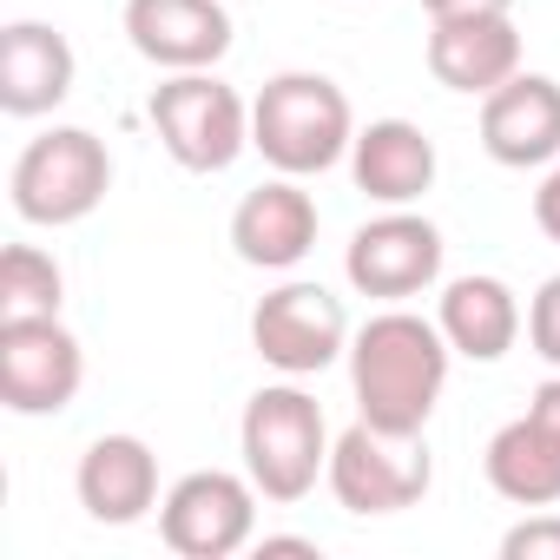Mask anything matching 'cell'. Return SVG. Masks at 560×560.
<instances>
[{"instance_id":"cell-1","label":"cell","mask_w":560,"mask_h":560,"mask_svg":"<svg viewBox=\"0 0 560 560\" xmlns=\"http://www.w3.org/2000/svg\"><path fill=\"white\" fill-rule=\"evenodd\" d=\"M448 337L442 324L416 317V311H383L350 337V389L363 422L376 429H402L422 435L442 389H448Z\"/></svg>"},{"instance_id":"cell-2","label":"cell","mask_w":560,"mask_h":560,"mask_svg":"<svg viewBox=\"0 0 560 560\" xmlns=\"http://www.w3.org/2000/svg\"><path fill=\"white\" fill-rule=\"evenodd\" d=\"M250 145L284 172V178H317L357 145V113L350 93L330 73H277L250 100Z\"/></svg>"},{"instance_id":"cell-3","label":"cell","mask_w":560,"mask_h":560,"mask_svg":"<svg viewBox=\"0 0 560 560\" xmlns=\"http://www.w3.org/2000/svg\"><path fill=\"white\" fill-rule=\"evenodd\" d=\"M237 448H244V475L257 481L264 501H304L317 488V475L330 468V422H324L317 396L298 389V376H291L244 402Z\"/></svg>"},{"instance_id":"cell-4","label":"cell","mask_w":560,"mask_h":560,"mask_svg":"<svg viewBox=\"0 0 560 560\" xmlns=\"http://www.w3.org/2000/svg\"><path fill=\"white\" fill-rule=\"evenodd\" d=\"M8 191H14L21 224H47V231L80 224L113 191V152L86 126H54V132H40V139L21 145Z\"/></svg>"},{"instance_id":"cell-5","label":"cell","mask_w":560,"mask_h":560,"mask_svg":"<svg viewBox=\"0 0 560 560\" xmlns=\"http://www.w3.org/2000/svg\"><path fill=\"white\" fill-rule=\"evenodd\" d=\"M337 508L350 514H402L429 494L435 481V455L429 435H402V429H376L357 416V429H343L330 442V468H324Z\"/></svg>"},{"instance_id":"cell-6","label":"cell","mask_w":560,"mask_h":560,"mask_svg":"<svg viewBox=\"0 0 560 560\" xmlns=\"http://www.w3.org/2000/svg\"><path fill=\"white\" fill-rule=\"evenodd\" d=\"M145 113H152L159 145L185 172H231L237 152L250 145V106L218 73H172Z\"/></svg>"},{"instance_id":"cell-7","label":"cell","mask_w":560,"mask_h":560,"mask_svg":"<svg viewBox=\"0 0 560 560\" xmlns=\"http://www.w3.org/2000/svg\"><path fill=\"white\" fill-rule=\"evenodd\" d=\"M159 534L185 560H231L257 540V481L231 468H191L159 501Z\"/></svg>"},{"instance_id":"cell-8","label":"cell","mask_w":560,"mask_h":560,"mask_svg":"<svg viewBox=\"0 0 560 560\" xmlns=\"http://www.w3.org/2000/svg\"><path fill=\"white\" fill-rule=\"evenodd\" d=\"M250 350L284 376H317L350 350V311L324 284H277L250 311Z\"/></svg>"},{"instance_id":"cell-9","label":"cell","mask_w":560,"mask_h":560,"mask_svg":"<svg viewBox=\"0 0 560 560\" xmlns=\"http://www.w3.org/2000/svg\"><path fill=\"white\" fill-rule=\"evenodd\" d=\"M86 383V350L60 317L0 324V402L14 416H60Z\"/></svg>"},{"instance_id":"cell-10","label":"cell","mask_w":560,"mask_h":560,"mask_svg":"<svg viewBox=\"0 0 560 560\" xmlns=\"http://www.w3.org/2000/svg\"><path fill=\"white\" fill-rule=\"evenodd\" d=\"M343 277H350L363 298H383V304L422 298L435 277H442V231L422 211L389 205L383 218L357 224V237L343 250Z\"/></svg>"},{"instance_id":"cell-11","label":"cell","mask_w":560,"mask_h":560,"mask_svg":"<svg viewBox=\"0 0 560 560\" xmlns=\"http://www.w3.org/2000/svg\"><path fill=\"white\" fill-rule=\"evenodd\" d=\"M126 40L165 73H211L231 54L224 0H126Z\"/></svg>"},{"instance_id":"cell-12","label":"cell","mask_w":560,"mask_h":560,"mask_svg":"<svg viewBox=\"0 0 560 560\" xmlns=\"http://www.w3.org/2000/svg\"><path fill=\"white\" fill-rule=\"evenodd\" d=\"M231 250L250 264V270H291L317 250V198L277 172L270 185L244 191L237 211H231Z\"/></svg>"},{"instance_id":"cell-13","label":"cell","mask_w":560,"mask_h":560,"mask_svg":"<svg viewBox=\"0 0 560 560\" xmlns=\"http://www.w3.org/2000/svg\"><path fill=\"white\" fill-rule=\"evenodd\" d=\"M481 145L494 165L527 172L560 159V80L547 73H514L481 100Z\"/></svg>"},{"instance_id":"cell-14","label":"cell","mask_w":560,"mask_h":560,"mask_svg":"<svg viewBox=\"0 0 560 560\" xmlns=\"http://www.w3.org/2000/svg\"><path fill=\"white\" fill-rule=\"evenodd\" d=\"M73 494L100 527H132L159 508V455L139 435H100L73 468Z\"/></svg>"},{"instance_id":"cell-15","label":"cell","mask_w":560,"mask_h":560,"mask_svg":"<svg viewBox=\"0 0 560 560\" xmlns=\"http://www.w3.org/2000/svg\"><path fill=\"white\" fill-rule=\"evenodd\" d=\"M429 73L448 93L488 100L521 73V34L514 14H481V21H435L429 27Z\"/></svg>"},{"instance_id":"cell-16","label":"cell","mask_w":560,"mask_h":560,"mask_svg":"<svg viewBox=\"0 0 560 560\" xmlns=\"http://www.w3.org/2000/svg\"><path fill=\"white\" fill-rule=\"evenodd\" d=\"M73 47L47 21H14L0 34V113L8 119H40L73 93Z\"/></svg>"},{"instance_id":"cell-17","label":"cell","mask_w":560,"mask_h":560,"mask_svg":"<svg viewBox=\"0 0 560 560\" xmlns=\"http://www.w3.org/2000/svg\"><path fill=\"white\" fill-rule=\"evenodd\" d=\"M350 178L376 205H416L435 185V139L409 119H370L350 145Z\"/></svg>"},{"instance_id":"cell-18","label":"cell","mask_w":560,"mask_h":560,"mask_svg":"<svg viewBox=\"0 0 560 560\" xmlns=\"http://www.w3.org/2000/svg\"><path fill=\"white\" fill-rule=\"evenodd\" d=\"M442 337L455 357L468 363H501L521 337V298L501 284V277L475 270V277H455V284L442 291V311H435Z\"/></svg>"},{"instance_id":"cell-19","label":"cell","mask_w":560,"mask_h":560,"mask_svg":"<svg viewBox=\"0 0 560 560\" xmlns=\"http://www.w3.org/2000/svg\"><path fill=\"white\" fill-rule=\"evenodd\" d=\"M488 488L514 508H553L560 501V442L534 422V416H514L488 435Z\"/></svg>"},{"instance_id":"cell-20","label":"cell","mask_w":560,"mask_h":560,"mask_svg":"<svg viewBox=\"0 0 560 560\" xmlns=\"http://www.w3.org/2000/svg\"><path fill=\"white\" fill-rule=\"evenodd\" d=\"M60 298H67V277L40 244H8L0 250V324L60 317Z\"/></svg>"},{"instance_id":"cell-21","label":"cell","mask_w":560,"mask_h":560,"mask_svg":"<svg viewBox=\"0 0 560 560\" xmlns=\"http://www.w3.org/2000/svg\"><path fill=\"white\" fill-rule=\"evenodd\" d=\"M501 560H560V514L534 508L527 521H514L501 534Z\"/></svg>"},{"instance_id":"cell-22","label":"cell","mask_w":560,"mask_h":560,"mask_svg":"<svg viewBox=\"0 0 560 560\" xmlns=\"http://www.w3.org/2000/svg\"><path fill=\"white\" fill-rule=\"evenodd\" d=\"M527 343L547 370H560V277H547V284L534 291L527 304Z\"/></svg>"},{"instance_id":"cell-23","label":"cell","mask_w":560,"mask_h":560,"mask_svg":"<svg viewBox=\"0 0 560 560\" xmlns=\"http://www.w3.org/2000/svg\"><path fill=\"white\" fill-rule=\"evenodd\" d=\"M429 21H481V14H514V0H422Z\"/></svg>"},{"instance_id":"cell-24","label":"cell","mask_w":560,"mask_h":560,"mask_svg":"<svg viewBox=\"0 0 560 560\" xmlns=\"http://www.w3.org/2000/svg\"><path fill=\"white\" fill-rule=\"evenodd\" d=\"M534 224L560 244V165H553V172L540 178V191H534Z\"/></svg>"},{"instance_id":"cell-25","label":"cell","mask_w":560,"mask_h":560,"mask_svg":"<svg viewBox=\"0 0 560 560\" xmlns=\"http://www.w3.org/2000/svg\"><path fill=\"white\" fill-rule=\"evenodd\" d=\"M257 553H304V560H317V540H304V534H264Z\"/></svg>"}]
</instances>
